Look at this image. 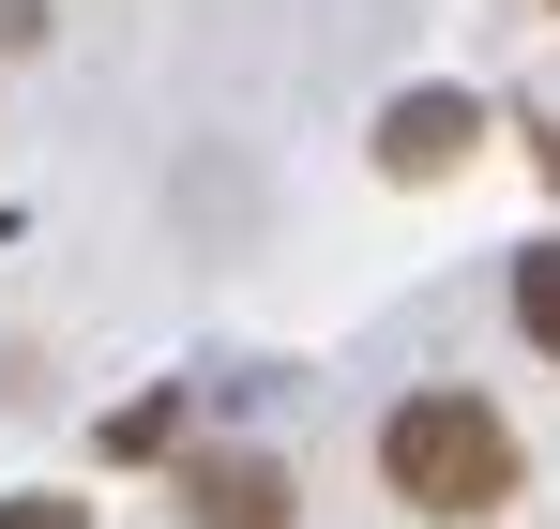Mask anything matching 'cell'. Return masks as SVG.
<instances>
[{"instance_id":"obj_4","label":"cell","mask_w":560,"mask_h":529,"mask_svg":"<svg viewBox=\"0 0 560 529\" xmlns=\"http://www.w3.org/2000/svg\"><path fill=\"white\" fill-rule=\"evenodd\" d=\"M515 333L560 363V243H530V258H515Z\"/></svg>"},{"instance_id":"obj_1","label":"cell","mask_w":560,"mask_h":529,"mask_svg":"<svg viewBox=\"0 0 560 529\" xmlns=\"http://www.w3.org/2000/svg\"><path fill=\"white\" fill-rule=\"evenodd\" d=\"M378 484H394L409 515L469 529V515H500V499H515V424H500L485 393H409V409L378 424Z\"/></svg>"},{"instance_id":"obj_2","label":"cell","mask_w":560,"mask_h":529,"mask_svg":"<svg viewBox=\"0 0 560 529\" xmlns=\"http://www.w3.org/2000/svg\"><path fill=\"white\" fill-rule=\"evenodd\" d=\"M455 152H469V106H455V91H409V106L378 121V167H394V181H440Z\"/></svg>"},{"instance_id":"obj_3","label":"cell","mask_w":560,"mask_h":529,"mask_svg":"<svg viewBox=\"0 0 560 529\" xmlns=\"http://www.w3.org/2000/svg\"><path fill=\"white\" fill-rule=\"evenodd\" d=\"M197 529H288V469L273 454H212L197 469Z\"/></svg>"},{"instance_id":"obj_5","label":"cell","mask_w":560,"mask_h":529,"mask_svg":"<svg viewBox=\"0 0 560 529\" xmlns=\"http://www.w3.org/2000/svg\"><path fill=\"white\" fill-rule=\"evenodd\" d=\"M0 529H92V515H77V499H15Z\"/></svg>"}]
</instances>
